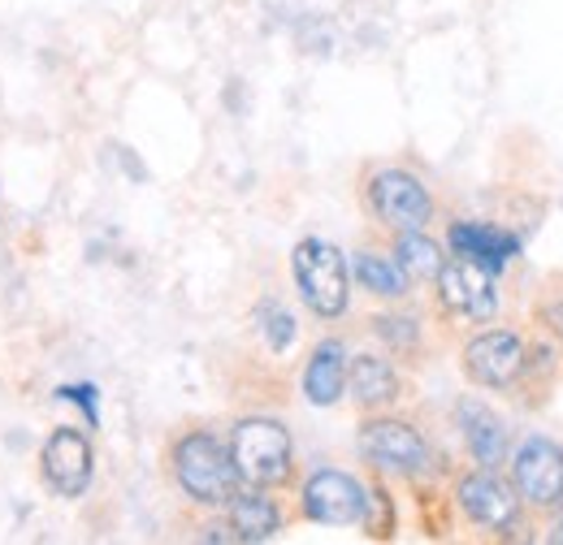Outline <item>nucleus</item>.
Instances as JSON below:
<instances>
[{
  "mask_svg": "<svg viewBox=\"0 0 563 545\" xmlns=\"http://www.w3.org/2000/svg\"><path fill=\"white\" fill-rule=\"evenodd\" d=\"M169 468H174L178 489L196 507H225L243 489V477H239L234 455H230V442H221L209 429L183 433L174 442V451H169Z\"/></svg>",
  "mask_w": 563,
  "mask_h": 545,
  "instance_id": "f257e3e1",
  "label": "nucleus"
},
{
  "mask_svg": "<svg viewBox=\"0 0 563 545\" xmlns=\"http://www.w3.org/2000/svg\"><path fill=\"white\" fill-rule=\"evenodd\" d=\"M290 272H295L299 299H303V308L312 316L339 321L347 312V303H352V269H347V256L334 243H325V238L295 243Z\"/></svg>",
  "mask_w": 563,
  "mask_h": 545,
  "instance_id": "f03ea898",
  "label": "nucleus"
},
{
  "mask_svg": "<svg viewBox=\"0 0 563 545\" xmlns=\"http://www.w3.org/2000/svg\"><path fill=\"white\" fill-rule=\"evenodd\" d=\"M455 507L473 529L490 533L498 542H516L529 529V507L520 502L511 480H503L494 468H473L455 480Z\"/></svg>",
  "mask_w": 563,
  "mask_h": 545,
  "instance_id": "7ed1b4c3",
  "label": "nucleus"
},
{
  "mask_svg": "<svg viewBox=\"0 0 563 545\" xmlns=\"http://www.w3.org/2000/svg\"><path fill=\"white\" fill-rule=\"evenodd\" d=\"M230 455H234L243 485H256V489H278L295 472V442L286 424L269 415L239 420L230 433Z\"/></svg>",
  "mask_w": 563,
  "mask_h": 545,
  "instance_id": "20e7f679",
  "label": "nucleus"
},
{
  "mask_svg": "<svg viewBox=\"0 0 563 545\" xmlns=\"http://www.w3.org/2000/svg\"><path fill=\"white\" fill-rule=\"evenodd\" d=\"M355 446L364 455V464H373L386 477L421 480L424 472H433V446L424 442V433L408 420L395 415H373L360 424Z\"/></svg>",
  "mask_w": 563,
  "mask_h": 545,
  "instance_id": "39448f33",
  "label": "nucleus"
},
{
  "mask_svg": "<svg viewBox=\"0 0 563 545\" xmlns=\"http://www.w3.org/2000/svg\"><path fill=\"white\" fill-rule=\"evenodd\" d=\"M507 468H511V489L520 493V502L529 507V515H551L563 507V446L529 433L516 451H507Z\"/></svg>",
  "mask_w": 563,
  "mask_h": 545,
  "instance_id": "423d86ee",
  "label": "nucleus"
},
{
  "mask_svg": "<svg viewBox=\"0 0 563 545\" xmlns=\"http://www.w3.org/2000/svg\"><path fill=\"white\" fill-rule=\"evenodd\" d=\"M364 204L373 212L377 225H386L390 234H408V230H424L433 221V196L417 174L386 165L377 174H368L364 182Z\"/></svg>",
  "mask_w": 563,
  "mask_h": 545,
  "instance_id": "0eeeda50",
  "label": "nucleus"
},
{
  "mask_svg": "<svg viewBox=\"0 0 563 545\" xmlns=\"http://www.w3.org/2000/svg\"><path fill=\"white\" fill-rule=\"evenodd\" d=\"M525 364H529V342L516 330H486L464 342L460 368L473 386L482 390H516L525 381Z\"/></svg>",
  "mask_w": 563,
  "mask_h": 545,
  "instance_id": "6e6552de",
  "label": "nucleus"
},
{
  "mask_svg": "<svg viewBox=\"0 0 563 545\" xmlns=\"http://www.w3.org/2000/svg\"><path fill=\"white\" fill-rule=\"evenodd\" d=\"M299 511L312 524H330V529H347L364 524L368 515V489L339 468H317L299 489Z\"/></svg>",
  "mask_w": 563,
  "mask_h": 545,
  "instance_id": "1a4fd4ad",
  "label": "nucleus"
},
{
  "mask_svg": "<svg viewBox=\"0 0 563 545\" xmlns=\"http://www.w3.org/2000/svg\"><path fill=\"white\" fill-rule=\"evenodd\" d=\"M433 286H438V308L455 321H468V325H482L498 312V290H494V272L477 269L468 260H442V269L433 272Z\"/></svg>",
  "mask_w": 563,
  "mask_h": 545,
  "instance_id": "9d476101",
  "label": "nucleus"
},
{
  "mask_svg": "<svg viewBox=\"0 0 563 545\" xmlns=\"http://www.w3.org/2000/svg\"><path fill=\"white\" fill-rule=\"evenodd\" d=\"M40 464H44V480H48L62 498H78V493H87V485H91L96 455H91V442H87L78 429H53V437H48L44 451H40Z\"/></svg>",
  "mask_w": 563,
  "mask_h": 545,
  "instance_id": "9b49d317",
  "label": "nucleus"
},
{
  "mask_svg": "<svg viewBox=\"0 0 563 545\" xmlns=\"http://www.w3.org/2000/svg\"><path fill=\"white\" fill-rule=\"evenodd\" d=\"M446 247H451V256L494 272V277L520 256V238L503 225H490V221H455L446 230Z\"/></svg>",
  "mask_w": 563,
  "mask_h": 545,
  "instance_id": "f8f14e48",
  "label": "nucleus"
},
{
  "mask_svg": "<svg viewBox=\"0 0 563 545\" xmlns=\"http://www.w3.org/2000/svg\"><path fill=\"white\" fill-rule=\"evenodd\" d=\"M455 429H460V437H464V446H468V455H473V464L477 468H498V464H507V424H503V415L490 408V403H482V399H460L455 403Z\"/></svg>",
  "mask_w": 563,
  "mask_h": 545,
  "instance_id": "ddd939ff",
  "label": "nucleus"
},
{
  "mask_svg": "<svg viewBox=\"0 0 563 545\" xmlns=\"http://www.w3.org/2000/svg\"><path fill=\"white\" fill-rule=\"evenodd\" d=\"M347 394L360 411H382L390 403H399L404 394V381H399V368L386 359V355H352L347 359Z\"/></svg>",
  "mask_w": 563,
  "mask_h": 545,
  "instance_id": "4468645a",
  "label": "nucleus"
},
{
  "mask_svg": "<svg viewBox=\"0 0 563 545\" xmlns=\"http://www.w3.org/2000/svg\"><path fill=\"white\" fill-rule=\"evenodd\" d=\"M347 346L339 338H325L312 346L303 364V399L312 408H334L347 394Z\"/></svg>",
  "mask_w": 563,
  "mask_h": 545,
  "instance_id": "2eb2a0df",
  "label": "nucleus"
},
{
  "mask_svg": "<svg viewBox=\"0 0 563 545\" xmlns=\"http://www.w3.org/2000/svg\"><path fill=\"white\" fill-rule=\"evenodd\" d=\"M221 511H225V524H230L234 542H274L282 529L278 502L269 498V489H256V485L239 489Z\"/></svg>",
  "mask_w": 563,
  "mask_h": 545,
  "instance_id": "dca6fc26",
  "label": "nucleus"
},
{
  "mask_svg": "<svg viewBox=\"0 0 563 545\" xmlns=\"http://www.w3.org/2000/svg\"><path fill=\"white\" fill-rule=\"evenodd\" d=\"M347 269L355 272L360 290H364V294H373V299H390V303H395V299H404V294L412 290V277L404 272V265H399L390 252L360 247Z\"/></svg>",
  "mask_w": 563,
  "mask_h": 545,
  "instance_id": "f3484780",
  "label": "nucleus"
},
{
  "mask_svg": "<svg viewBox=\"0 0 563 545\" xmlns=\"http://www.w3.org/2000/svg\"><path fill=\"white\" fill-rule=\"evenodd\" d=\"M404 272L412 277V281H433V272L442 269V247L424 234V230H408V234H395V252H390Z\"/></svg>",
  "mask_w": 563,
  "mask_h": 545,
  "instance_id": "a211bd4d",
  "label": "nucleus"
},
{
  "mask_svg": "<svg viewBox=\"0 0 563 545\" xmlns=\"http://www.w3.org/2000/svg\"><path fill=\"white\" fill-rule=\"evenodd\" d=\"M373 334L386 342L395 355H417L421 351V321L408 312H382L373 316Z\"/></svg>",
  "mask_w": 563,
  "mask_h": 545,
  "instance_id": "6ab92c4d",
  "label": "nucleus"
},
{
  "mask_svg": "<svg viewBox=\"0 0 563 545\" xmlns=\"http://www.w3.org/2000/svg\"><path fill=\"white\" fill-rule=\"evenodd\" d=\"M533 321H538V330L563 351V272H555V277L542 286V294H538V303H533Z\"/></svg>",
  "mask_w": 563,
  "mask_h": 545,
  "instance_id": "aec40b11",
  "label": "nucleus"
},
{
  "mask_svg": "<svg viewBox=\"0 0 563 545\" xmlns=\"http://www.w3.org/2000/svg\"><path fill=\"white\" fill-rule=\"evenodd\" d=\"M256 325H261V334L269 342V351L282 355V351H290V342H295V316L282 308V303H261L256 308Z\"/></svg>",
  "mask_w": 563,
  "mask_h": 545,
  "instance_id": "412c9836",
  "label": "nucleus"
},
{
  "mask_svg": "<svg viewBox=\"0 0 563 545\" xmlns=\"http://www.w3.org/2000/svg\"><path fill=\"white\" fill-rule=\"evenodd\" d=\"M57 399H66V403H78V408L87 411V424H91V429L100 424V408H96V386H62V390H57Z\"/></svg>",
  "mask_w": 563,
  "mask_h": 545,
  "instance_id": "4be33fe9",
  "label": "nucleus"
},
{
  "mask_svg": "<svg viewBox=\"0 0 563 545\" xmlns=\"http://www.w3.org/2000/svg\"><path fill=\"white\" fill-rule=\"evenodd\" d=\"M551 515H555V520L547 524V542L563 545V507H560V511H551Z\"/></svg>",
  "mask_w": 563,
  "mask_h": 545,
  "instance_id": "5701e85b",
  "label": "nucleus"
}]
</instances>
